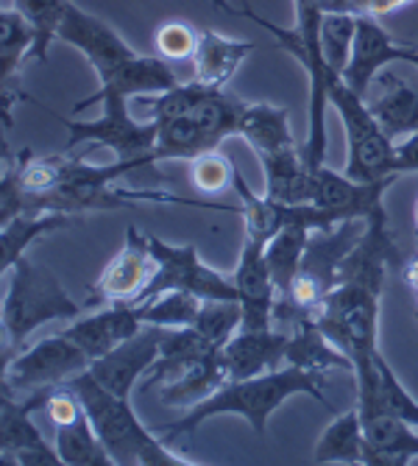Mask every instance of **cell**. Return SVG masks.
I'll return each instance as SVG.
<instances>
[{
	"label": "cell",
	"mask_w": 418,
	"mask_h": 466,
	"mask_svg": "<svg viewBox=\"0 0 418 466\" xmlns=\"http://www.w3.org/2000/svg\"><path fill=\"white\" fill-rule=\"evenodd\" d=\"M323 380H326V374H321V371H307V369L290 366V363H284L276 371H265V374L248 377V380H229V383L221 386L213 397L190 408L176 425L167 428L164 439L174 441L187 433H195L206 419L221 416V413L243 416L251 425V431L257 436H265L268 419L274 416V410L296 394H310L313 400H318L321 405H326L332 410V405L323 397Z\"/></svg>",
	"instance_id": "cell-1"
},
{
	"label": "cell",
	"mask_w": 418,
	"mask_h": 466,
	"mask_svg": "<svg viewBox=\"0 0 418 466\" xmlns=\"http://www.w3.org/2000/svg\"><path fill=\"white\" fill-rule=\"evenodd\" d=\"M81 400L84 410L93 419V425L109 450L112 461L120 466H187L184 455L174 452L164 441H159L134 413L125 397L112 394L87 371L75 374L67 383Z\"/></svg>",
	"instance_id": "cell-2"
},
{
	"label": "cell",
	"mask_w": 418,
	"mask_h": 466,
	"mask_svg": "<svg viewBox=\"0 0 418 466\" xmlns=\"http://www.w3.org/2000/svg\"><path fill=\"white\" fill-rule=\"evenodd\" d=\"M84 310L87 305H78L45 263L23 254L4 293V366L25 350L34 329L48 321H73Z\"/></svg>",
	"instance_id": "cell-3"
},
{
	"label": "cell",
	"mask_w": 418,
	"mask_h": 466,
	"mask_svg": "<svg viewBox=\"0 0 418 466\" xmlns=\"http://www.w3.org/2000/svg\"><path fill=\"white\" fill-rule=\"evenodd\" d=\"M293 6H296V25L293 28L276 25L248 6H243L240 15L248 17L251 23H257L260 28H265L268 34H274L279 51L290 54L304 67L307 81H310V135H307V143L302 146V154L310 167H321L326 159V109H329L326 78L332 73L321 51L323 12L318 9L315 0H293Z\"/></svg>",
	"instance_id": "cell-4"
},
{
	"label": "cell",
	"mask_w": 418,
	"mask_h": 466,
	"mask_svg": "<svg viewBox=\"0 0 418 466\" xmlns=\"http://www.w3.org/2000/svg\"><path fill=\"white\" fill-rule=\"evenodd\" d=\"M326 98L329 106L338 112L343 132H346V167L357 182H380L388 177H399V154L393 140L385 135L380 120L368 109L365 98L349 87L343 73L332 70L326 78Z\"/></svg>",
	"instance_id": "cell-5"
},
{
	"label": "cell",
	"mask_w": 418,
	"mask_h": 466,
	"mask_svg": "<svg viewBox=\"0 0 418 466\" xmlns=\"http://www.w3.org/2000/svg\"><path fill=\"white\" fill-rule=\"evenodd\" d=\"M363 232H365L363 218H346L332 227L310 229V240L304 248L299 274L293 279L290 293L279 302H287L299 313L315 319L321 302L326 299V293L341 285L343 263L352 254V248L357 246V240L363 238Z\"/></svg>",
	"instance_id": "cell-6"
},
{
	"label": "cell",
	"mask_w": 418,
	"mask_h": 466,
	"mask_svg": "<svg viewBox=\"0 0 418 466\" xmlns=\"http://www.w3.org/2000/svg\"><path fill=\"white\" fill-rule=\"evenodd\" d=\"M129 98L123 96H109L104 98V112L95 120H73L65 115L51 112L65 129H67V143L65 154H73L78 146H106L114 151L120 162H129L134 171L151 167V151L156 143L159 126L154 120H137L129 112Z\"/></svg>",
	"instance_id": "cell-7"
},
{
	"label": "cell",
	"mask_w": 418,
	"mask_h": 466,
	"mask_svg": "<svg viewBox=\"0 0 418 466\" xmlns=\"http://www.w3.org/2000/svg\"><path fill=\"white\" fill-rule=\"evenodd\" d=\"M380 299L383 296L365 285L341 282L326 293V299L315 313V321L323 329V335L341 352H346L354 360V366L380 352V347H376Z\"/></svg>",
	"instance_id": "cell-8"
},
{
	"label": "cell",
	"mask_w": 418,
	"mask_h": 466,
	"mask_svg": "<svg viewBox=\"0 0 418 466\" xmlns=\"http://www.w3.org/2000/svg\"><path fill=\"white\" fill-rule=\"evenodd\" d=\"M90 355L84 352L65 332L48 335L34 347L15 355L0 374V389L12 394H31L42 389L65 386L81 371L90 369Z\"/></svg>",
	"instance_id": "cell-9"
},
{
	"label": "cell",
	"mask_w": 418,
	"mask_h": 466,
	"mask_svg": "<svg viewBox=\"0 0 418 466\" xmlns=\"http://www.w3.org/2000/svg\"><path fill=\"white\" fill-rule=\"evenodd\" d=\"M148 246L156 260V274L143 290L137 305L154 299L156 293H164V290H190L198 299H237L234 279L215 271L213 266H206L198 258V248L193 243L174 246V243H164L162 238L148 235Z\"/></svg>",
	"instance_id": "cell-10"
},
{
	"label": "cell",
	"mask_w": 418,
	"mask_h": 466,
	"mask_svg": "<svg viewBox=\"0 0 418 466\" xmlns=\"http://www.w3.org/2000/svg\"><path fill=\"white\" fill-rule=\"evenodd\" d=\"M59 389V386H56ZM0 461L23 466H62L56 444H48L36 428L34 413L45 410V402L54 389H42L15 397L0 389Z\"/></svg>",
	"instance_id": "cell-11"
},
{
	"label": "cell",
	"mask_w": 418,
	"mask_h": 466,
	"mask_svg": "<svg viewBox=\"0 0 418 466\" xmlns=\"http://www.w3.org/2000/svg\"><path fill=\"white\" fill-rule=\"evenodd\" d=\"M156 274V260L148 246V235H143L134 224L125 227V243L123 248L109 260V266L101 271L98 282L93 285V296L87 308L106 302V305H120L129 302L137 305L143 290Z\"/></svg>",
	"instance_id": "cell-12"
},
{
	"label": "cell",
	"mask_w": 418,
	"mask_h": 466,
	"mask_svg": "<svg viewBox=\"0 0 418 466\" xmlns=\"http://www.w3.org/2000/svg\"><path fill=\"white\" fill-rule=\"evenodd\" d=\"M402 251L388 229V209H376L365 218V232L343 263L341 282H357L383 296L391 271H402Z\"/></svg>",
	"instance_id": "cell-13"
},
{
	"label": "cell",
	"mask_w": 418,
	"mask_h": 466,
	"mask_svg": "<svg viewBox=\"0 0 418 466\" xmlns=\"http://www.w3.org/2000/svg\"><path fill=\"white\" fill-rule=\"evenodd\" d=\"M164 327L145 324L137 335H132L129 341H123L104 358H95L90 363V374L98 380L104 389H109L117 397L132 400V391L137 386V380L154 369L162 352V338Z\"/></svg>",
	"instance_id": "cell-14"
},
{
	"label": "cell",
	"mask_w": 418,
	"mask_h": 466,
	"mask_svg": "<svg viewBox=\"0 0 418 466\" xmlns=\"http://www.w3.org/2000/svg\"><path fill=\"white\" fill-rule=\"evenodd\" d=\"M59 42L75 48L87 59L95 76L114 70L117 65H123L125 59H132L137 54L109 23H104L101 17L90 12H84L73 0H67V12L59 28Z\"/></svg>",
	"instance_id": "cell-15"
},
{
	"label": "cell",
	"mask_w": 418,
	"mask_h": 466,
	"mask_svg": "<svg viewBox=\"0 0 418 466\" xmlns=\"http://www.w3.org/2000/svg\"><path fill=\"white\" fill-rule=\"evenodd\" d=\"M179 81L176 70L171 67L167 59H154V56H143L134 54L132 59H125L123 65H117L114 70L98 76V90L87 98L75 101L73 115H81L84 109H90L95 104H101L109 96H123V98H134V96H159L174 90Z\"/></svg>",
	"instance_id": "cell-16"
},
{
	"label": "cell",
	"mask_w": 418,
	"mask_h": 466,
	"mask_svg": "<svg viewBox=\"0 0 418 466\" xmlns=\"http://www.w3.org/2000/svg\"><path fill=\"white\" fill-rule=\"evenodd\" d=\"M399 177H388L380 182H357L349 174H338L332 167L321 165L315 167V198L313 204L326 209V213L346 218H368L376 209L385 207V190Z\"/></svg>",
	"instance_id": "cell-17"
},
{
	"label": "cell",
	"mask_w": 418,
	"mask_h": 466,
	"mask_svg": "<svg viewBox=\"0 0 418 466\" xmlns=\"http://www.w3.org/2000/svg\"><path fill=\"white\" fill-rule=\"evenodd\" d=\"M237 299L243 305V327L245 329H265L274 327V305H276V285L265 260V243L245 238L237 268L232 274Z\"/></svg>",
	"instance_id": "cell-18"
},
{
	"label": "cell",
	"mask_w": 418,
	"mask_h": 466,
	"mask_svg": "<svg viewBox=\"0 0 418 466\" xmlns=\"http://www.w3.org/2000/svg\"><path fill=\"white\" fill-rule=\"evenodd\" d=\"M363 98L391 140L418 132V78L385 67L373 76Z\"/></svg>",
	"instance_id": "cell-19"
},
{
	"label": "cell",
	"mask_w": 418,
	"mask_h": 466,
	"mask_svg": "<svg viewBox=\"0 0 418 466\" xmlns=\"http://www.w3.org/2000/svg\"><path fill=\"white\" fill-rule=\"evenodd\" d=\"M393 62H407V42L393 39L383 28L380 17L357 15L354 46H352L349 65L343 70V78L349 81V87H354L360 96H365L373 76L391 67Z\"/></svg>",
	"instance_id": "cell-20"
},
{
	"label": "cell",
	"mask_w": 418,
	"mask_h": 466,
	"mask_svg": "<svg viewBox=\"0 0 418 466\" xmlns=\"http://www.w3.org/2000/svg\"><path fill=\"white\" fill-rule=\"evenodd\" d=\"M143 327L145 324L140 319L137 305L120 302V305H109L106 310L73 319V324L65 327L62 332L87 352L90 360H95V358H104L106 352H112L114 347H120L123 341H129V338L137 335Z\"/></svg>",
	"instance_id": "cell-21"
},
{
	"label": "cell",
	"mask_w": 418,
	"mask_h": 466,
	"mask_svg": "<svg viewBox=\"0 0 418 466\" xmlns=\"http://www.w3.org/2000/svg\"><path fill=\"white\" fill-rule=\"evenodd\" d=\"M229 380H248L265 371H276L287 363V332L276 327L240 329L221 350Z\"/></svg>",
	"instance_id": "cell-22"
},
{
	"label": "cell",
	"mask_w": 418,
	"mask_h": 466,
	"mask_svg": "<svg viewBox=\"0 0 418 466\" xmlns=\"http://www.w3.org/2000/svg\"><path fill=\"white\" fill-rule=\"evenodd\" d=\"M36 46V34L31 23L15 9L6 6L0 12V93H4V132L12 129V104L28 98L17 87V76L31 59Z\"/></svg>",
	"instance_id": "cell-23"
},
{
	"label": "cell",
	"mask_w": 418,
	"mask_h": 466,
	"mask_svg": "<svg viewBox=\"0 0 418 466\" xmlns=\"http://www.w3.org/2000/svg\"><path fill=\"white\" fill-rule=\"evenodd\" d=\"M254 51V42L229 39L218 31L204 28L198 34V48L193 54L195 81L206 84L213 90H226V84L234 78L243 59Z\"/></svg>",
	"instance_id": "cell-24"
},
{
	"label": "cell",
	"mask_w": 418,
	"mask_h": 466,
	"mask_svg": "<svg viewBox=\"0 0 418 466\" xmlns=\"http://www.w3.org/2000/svg\"><path fill=\"white\" fill-rule=\"evenodd\" d=\"M260 165L265 171V196L284 204H313L315 167L307 165L302 146L263 157Z\"/></svg>",
	"instance_id": "cell-25"
},
{
	"label": "cell",
	"mask_w": 418,
	"mask_h": 466,
	"mask_svg": "<svg viewBox=\"0 0 418 466\" xmlns=\"http://www.w3.org/2000/svg\"><path fill=\"white\" fill-rule=\"evenodd\" d=\"M229 383L226 366L221 360V352L209 355L204 360H198L195 366H190L187 371H182L179 377L167 380V383L159 386V402L164 408H182L190 410L198 402L209 400L221 386Z\"/></svg>",
	"instance_id": "cell-26"
},
{
	"label": "cell",
	"mask_w": 418,
	"mask_h": 466,
	"mask_svg": "<svg viewBox=\"0 0 418 466\" xmlns=\"http://www.w3.org/2000/svg\"><path fill=\"white\" fill-rule=\"evenodd\" d=\"M221 352V347H215L213 341L195 329V327H182V329H167L162 338V352L159 360L151 369V380L143 386V391H151L154 386L159 389L167 380L179 377L182 371H187L190 366H195L198 360Z\"/></svg>",
	"instance_id": "cell-27"
},
{
	"label": "cell",
	"mask_w": 418,
	"mask_h": 466,
	"mask_svg": "<svg viewBox=\"0 0 418 466\" xmlns=\"http://www.w3.org/2000/svg\"><path fill=\"white\" fill-rule=\"evenodd\" d=\"M240 137L254 148L257 159L296 148V140H293L290 132V117L287 109L279 104H248L240 120Z\"/></svg>",
	"instance_id": "cell-28"
},
{
	"label": "cell",
	"mask_w": 418,
	"mask_h": 466,
	"mask_svg": "<svg viewBox=\"0 0 418 466\" xmlns=\"http://www.w3.org/2000/svg\"><path fill=\"white\" fill-rule=\"evenodd\" d=\"M287 363L321 374L332 369H343L354 374V360L329 341L315 319L302 321L287 335Z\"/></svg>",
	"instance_id": "cell-29"
},
{
	"label": "cell",
	"mask_w": 418,
	"mask_h": 466,
	"mask_svg": "<svg viewBox=\"0 0 418 466\" xmlns=\"http://www.w3.org/2000/svg\"><path fill=\"white\" fill-rule=\"evenodd\" d=\"M70 227L67 213H20L0 229V271L9 274L36 238Z\"/></svg>",
	"instance_id": "cell-30"
},
{
	"label": "cell",
	"mask_w": 418,
	"mask_h": 466,
	"mask_svg": "<svg viewBox=\"0 0 418 466\" xmlns=\"http://www.w3.org/2000/svg\"><path fill=\"white\" fill-rule=\"evenodd\" d=\"M56 450L67 466H112V455L104 447L93 419L87 410H81L75 419L56 425Z\"/></svg>",
	"instance_id": "cell-31"
},
{
	"label": "cell",
	"mask_w": 418,
	"mask_h": 466,
	"mask_svg": "<svg viewBox=\"0 0 418 466\" xmlns=\"http://www.w3.org/2000/svg\"><path fill=\"white\" fill-rule=\"evenodd\" d=\"M363 447H365V433H363V419L357 410V402L332 419V425L321 433L313 463H363Z\"/></svg>",
	"instance_id": "cell-32"
},
{
	"label": "cell",
	"mask_w": 418,
	"mask_h": 466,
	"mask_svg": "<svg viewBox=\"0 0 418 466\" xmlns=\"http://www.w3.org/2000/svg\"><path fill=\"white\" fill-rule=\"evenodd\" d=\"M310 240V227L307 224H287L268 246H265V260L276 285V299H284L293 288V279L299 274L304 248Z\"/></svg>",
	"instance_id": "cell-33"
},
{
	"label": "cell",
	"mask_w": 418,
	"mask_h": 466,
	"mask_svg": "<svg viewBox=\"0 0 418 466\" xmlns=\"http://www.w3.org/2000/svg\"><path fill=\"white\" fill-rule=\"evenodd\" d=\"M159 132H156V143H154V151H151V159L154 165L162 162V159H195L206 151H221L213 146L201 126L184 115V117H174V120H164V123H156Z\"/></svg>",
	"instance_id": "cell-34"
},
{
	"label": "cell",
	"mask_w": 418,
	"mask_h": 466,
	"mask_svg": "<svg viewBox=\"0 0 418 466\" xmlns=\"http://www.w3.org/2000/svg\"><path fill=\"white\" fill-rule=\"evenodd\" d=\"M245 106L248 104L232 96L229 90H213L190 112V117L201 126V132L213 140V146L221 148L224 140L240 135V120H243Z\"/></svg>",
	"instance_id": "cell-35"
},
{
	"label": "cell",
	"mask_w": 418,
	"mask_h": 466,
	"mask_svg": "<svg viewBox=\"0 0 418 466\" xmlns=\"http://www.w3.org/2000/svg\"><path fill=\"white\" fill-rule=\"evenodd\" d=\"M201 305L204 299H198L190 290H164V293H156L154 299L137 305V310H140L143 324L182 329V327H193Z\"/></svg>",
	"instance_id": "cell-36"
},
{
	"label": "cell",
	"mask_w": 418,
	"mask_h": 466,
	"mask_svg": "<svg viewBox=\"0 0 418 466\" xmlns=\"http://www.w3.org/2000/svg\"><path fill=\"white\" fill-rule=\"evenodd\" d=\"M15 9L31 23L36 34V46L31 59L48 62V51L59 39V28L67 12V0H15Z\"/></svg>",
	"instance_id": "cell-37"
},
{
	"label": "cell",
	"mask_w": 418,
	"mask_h": 466,
	"mask_svg": "<svg viewBox=\"0 0 418 466\" xmlns=\"http://www.w3.org/2000/svg\"><path fill=\"white\" fill-rule=\"evenodd\" d=\"M193 327L213 341L215 347H226L243 329V305L237 299H204Z\"/></svg>",
	"instance_id": "cell-38"
},
{
	"label": "cell",
	"mask_w": 418,
	"mask_h": 466,
	"mask_svg": "<svg viewBox=\"0 0 418 466\" xmlns=\"http://www.w3.org/2000/svg\"><path fill=\"white\" fill-rule=\"evenodd\" d=\"M354 31H357V15H323L321 20V51L332 70L343 73L352 56L354 46Z\"/></svg>",
	"instance_id": "cell-39"
},
{
	"label": "cell",
	"mask_w": 418,
	"mask_h": 466,
	"mask_svg": "<svg viewBox=\"0 0 418 466\" xmlns=\"http://www.w3.org/2000/svg\"><path fill=\"white\" fill-rule=\"evenodd\" d=\"M376 394H380V402L385 410H391L396 419L407 421V425L418 428V402L402 386V380L396 377L391 363L383 358V352L376 355Z\"/></svg>",
	"instance_id": "cell-40"
},
{
	"label": "cell",
	"mask_w": 418,
	"mask_h": 466,
	"mask_svg": "<svg viewBox=\"0 0 418 466\" xmlns=\"http://www.w3.org/2000/svg\"><path fill=\"white\" fill-rule=\"evenodd\" d=\"M209 93H213V87H206V84L201 81H184V84H176L174 90L167 93H159L154 96V106L148 112V120L154 123H164V120H174V117H184L190 115Z\"/></svg>",
	"instance_id": "cell-41"
},
{
	"label": "cell",
	"mask_w": 418,
	"mask_h": 466,
	"mask_svg": "<svg viewBox=\"0 0 418 466\" xmlns=\"http://www.w3.org/2000/svg\"><path fill=\"white\" fill-rule=\"evenodd\" d=\"M234 174H237L234 165L221 151H206V154L190 159V179L206 196L221 193L224 187L234 185Z\"/></svg>",
	"instance_id": "cell-42"
},
{
	"label": "cell",
	"mask_w": 418,
	"mask_h": 466,
	"mask_svg": "<svg viewBox=\"0 0 418 466\" xmlns=\"http://www.w3.org/2000/svg\"><path fill=\"white\" fill-rule=\"evenodd\" d=\"M198 34L190 23L184 20H167L156 28L154 34V46L156 54L167 62H182V59H193L195 48H198Z\"/></svg>",
	"instance_id": "cell-43"
},
{
	"label": "cell",
	"mask_w": 418,
	"mask_h": 466,
	"mask_svg": "<svg viewBox=\"0 0 418 466\" xmlns=\"http://www.w3.org/2000/svg\"><path fill=\"white\" fill-rule=\"evenodd\" d=\"M410 4H415V0H354V9H357V15L385 17V15H393Z\"/></svg>",
	"instance_id": "cell-44"
},
{
	"label": "cell",
	"mask_w": 418,
	"mask_h": 466,
	"mask_svg": "<svg viewBox=\"0 0 418 466\" xmlns=\"http://www.w3.org/2000/svg\"><path fill=\"white\" fill-rule=\"evenodd\" d=\"M396 154H399V174H418V132L402 137Z\"/></svg>",
	"instance_id": "cell-45"
},
{
	"label": "cell",
	"mask_w": 418,
	"mask_h": 466,
	"mask_svg": "<svg viewBox=\"0 0 418 466\" xmlns=\"http://www.w3.org/2000/svg\"><path fill=\"white\" fill-rule=\"evenodd\" d=\"M402 279H404V285L413 290L415 302H418V251L413 254L410 260H404V266H402Z\"/></svg>",
	"instance_id": "cell-46"
},
{
	"label": "cell",
	"mask_w": 418,
	"mask_h": 466,
	"mask_svg": "<svg viewBox=\"0 0 418 466\" xmlns=\"http://www.w3.org/2000/svg\"><path fill=\"white\" fill-rule=\"evenodd\" d=\"M315 4H318V9H321L323 15H341V12L357 15L354 0H315Z\"/></svg>",
	"instance_id": "cell-47"
},
{
	"label": "cell",
	"mask_w": 418,
	"mask_h": 466,
	"mask_svg": "<svg viewBox=\"0 0 418 466\" xmlns=\"http://www.w3.org/2000/svg\"><path fill=\"white\" fill-rule=\"evenodd\" d=\"M404 65L418 70V42H407V62Z\"/></svg>",
	"instance_id": "cell-48"
},
{
	"label": "cell",
	"mask_w": 418,
	"mask_h": 466,
	"mask_svg": "<svg viewBox=\"0 0 418 466\" xmlns=\"http://www.w3.org/2000/svg\"><path fill=\"white\" fill-rule=\"evenodd\" d=\"M213 6L215 9H224V12H229V15H240V9H234L229 0H213Z\"/></svg>",
	"instance_id": "cell-49"
},
{
	"label": "cell",
	"mask_w": 418,
	"mask_h": 466,
	"mask_svg": "<svg viewBox=\"0 0 418 466\" xmlns=\"http://www.w3.org/2000/svg\"><path fill=\"white\" fill-rule=\"evenodd\" d=\"M413 227H415V235H418V198H415V207H413Z\"/></svg>",
	"instance_id": "cell-50"
}]
</instances>
